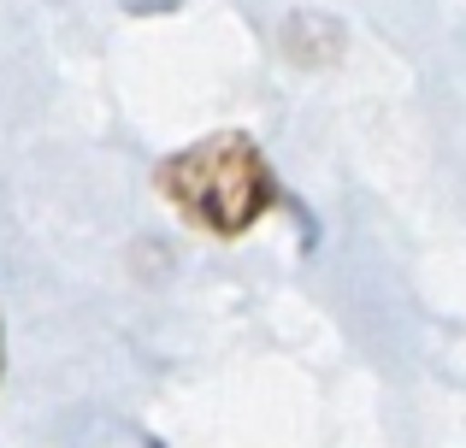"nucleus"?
Returning a JSON list of instances; mask_svg holds the SVG:
<instances>
[{
	"instance_id": "obj_2",
	"label": "nucleus",
	"mask_w": 466,
	"mask_h": 448,
	"mask_svg": "<svg viewBox=\"0 0 466 448\" xmlns=\"http://www.w3.org/2000/svg\"><path fill=\"white\" fill-rule=\"evenodd\" d=\"M0 372H6V336H0Z\"/></svg>"
},
{
	"instance_id": "obj_1",
	"label": "nucleus",
	"mask_w": 466,
	"mask_h": 448,
	"mask_svg": "<svg viewBox=\"0 0 466 448\" xmlns=\"http://www.w3.org/2000/svg\"><path fill=\"white\" fill-rule=\"evenodd\" d=\"M154 184L177 207V219L207 230V236H242L278 207L272 160L242 130H218V136H201L189 148L166 154Z\"/></svg>"
}]
</instances>
